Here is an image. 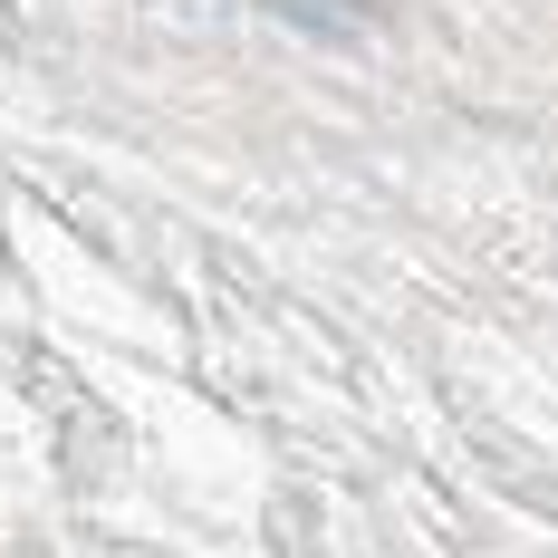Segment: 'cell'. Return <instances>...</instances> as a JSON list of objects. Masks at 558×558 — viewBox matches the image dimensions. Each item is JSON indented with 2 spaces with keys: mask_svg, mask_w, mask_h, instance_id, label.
<instances>
[{
  "mask_svg": "<svg viewBox=\"0 0 558 558\" xmlns=\"http://www.w3.org/2000/svg\"><path fill=\"white\" fill-rule=\"evenodd\" d=\"M270 10H289V20H308V29H347V20H356L347 0H270Z\"/></svg>",
  "mask_w": 558,
  "mask_h": 558,
  "instance_id": "obj_1",
  "label": "cell"
}]
</instances>
